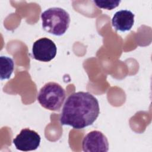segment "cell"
Returning <instances> with one entry per match:
<instances>
[{
  "label": "cell",
  "mask_w": 152,
  "mask_h": 152,
  "mask_svg": "<svg viewBox=\"0 0 152 152\" xmlns=\"http://www.w3.org/2000/svg\"><path fill=\"white\" fill-rule=\"evenodd\" d=\"M100 113L97 99L88 92L78 91L66 99L60 116L62 125H69L77 129L92 125Z\"/></svg>",
  "instance_id": "cell-1"
},
{
  "label": "cell",
  "mask_w": 152,
  "mask_h": 152,
  "mask_svg": "<svg viewBox=\"0 0 152 152\" xmlns=\"http://www.w3.org/2000/svg\"><path fill=\"white\" fill-rule=\"evenodd\" d=\"M42 27L55 36L63 35L69 27L70 17L68 12L59 7L50 8L41 14Z\"/></svg>",
  "instance_id": "cell-2"
},
{
  "label": "cell",
  "mask_w": 152,
  "mask_h": 152,
  "mask_svg": "<svg viewBox=\"0 0 152 152\" xmlns=\"http://www.w3.org/2000/svg\"><path fill=\"white\" fill-rule=\"evenodd\" d=\"M65 96V90L59 84L49 82L45 84L40 88L37 99L44 108L56 111L61 107Z\"/></svg>",
  "instance_id": "cell-3"
},
{
  "label": "cell",
  "mask_w": 152,
  "mask_h": 152,
  "mask_svg": "<svg viewBox=\"0 0 152 152\" xmlns=\"http://www.w3.org/2000/svg\"><path fill=\"white\" fill-rule=\"evenodd\" d=\"M57 52L55 43L50 39L43 37L37 40L33 45V58L42 62H49L53 59Z\"/></svg>",
  "instance_id": "cell-4"
},
{
  "label": "cell",
  "mask_w": 152,
  "mask_h": 152,
  "mask_svg": "<svg viewBox=\"0 0 152 152\" xmlns=\"http://www.w3.org/2000/svg\"><path fill=\"white\" fill-rule=\"evenodd\" d=\"M40 136L36 131L24 128L13 140V144L17 150L28 151L36 150L40 143Z\"/></svg>",
  "instance_id": "cell-5"
},
{
  "label": "cell",
  "mask_w": 152,
  "mask_h": 152,
  "mask_svg": "<svg viewBox=\"0 0 152 152\" xmlns=\"http://www.w3.org/2000/svg\"><path fill=\"white\" fill-rule=\"evenodd\" d=\"M83 150L86 152H106L109 143L106 137L99 131H92L83 138Z\"/></svg>",
  "instance_id": "cell-6"
},
{
  "label": "cell",
  "mask_w": 152,
  "mask_h": 152,
  "mask_svg": "<svg viewBox=\"0 0 152 152\" xmlns=\"http://www.w3.org/2000/svg\"><path fill=\"white\" fill-rule=\"evenodd\" d=\"M135 15L131 11L122 10L115 13L112 19L113 27L122 32L131 30L134 23Z\"/></svg>",
  "instance_id": "cell-7"
},
{
  "label": "cell",
  "mask_w": 152,
  "mask_h": 152,
  "mask_svg": "<svg viewBox=\"0 0 152 152\" xmlns=\"http://www.w3.org/2000/svg\"><path fill=\"white\" fill-rule=\"evenodd\" d=\"M1 80L9 79L13 72L14 64L12 58L6 56H0Z\"/></svg>",
  "instance_id": "cell-8"
},
{
  "label": "cell",
  "mask_w": 152,
  "mask_h": 152,
  "mask_svg": "<svg viewBox=\"0 0 152 152\" xmlns=\"http://www.w3.org/2000/svg\"><path fill=\"white\" fill-rule=\"evenodd\" d=\"M93 2L99 8L111 10L117 7L121 1H94Z\"/></svg>",
  "instance_id": "cell-9"
}]
</instances>
